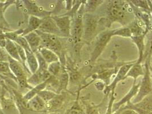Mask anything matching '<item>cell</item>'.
<instances>
[{"instance_id":"30bf717a","label":"cell","mask_w":152,"mask_h":114,"mask_svg":"<svg viewBox=\"0 0 152 114\" xmlns=\"http://www.w3.org/2000/svg\"><path fill=\"white\" fill-rule=\"evenodd\" d=\"M52 18L56 23L63 37L70 36L72 24V21L70 18V16H55L52 17Z\"/></svg>"},{"instance_id":"1f68e13d","label":"cell","mask_w":152,"mask_h":114,"mask_svg":"<svg viewBox=\"0 0 152 114\" xmlns=\"http://www.w3.org/2000/svg\"><path fill=\"white\" fill-rule=\"evenodd\" d=\"M86 114H99L98 107L91 104H86Z\"/></svg>"},{"instance_id":"277c9868","label":"cell","mask_w":152,"mask_h":114,"mask_svg":"<svg viewBox=\"0 0 152 114\" xmlns=\"http://www.w3.org/2000/svg\"><path fill=\"white\" fill-rule=\"evenodd\" d=\"M113 30L105 31L99 34L91 53L90 60L91 62L96 61L105 50L111 38L113 37Z\"/></svg>"},{"instance_id":"d6a6232c","label":"cell","mask_w":152,"mask_h":114,"mask_svg":"<svg viewBox=\"0 0 152 114\" xmlns=\"http://www.w3.org/2000/svg\"><path fill=\"white\" fill-rule=\"evenodd\" d=\"M9 54L7 52L5 48L0 46V61L1 62H8Z\"/></svg>"},{"instance_id":"d6986e66","label":"cell","mask_w":152,"mask_h":114,"mask_svg":"<svg viewBox=\"0 0 152 114\" xmlns=\"http://www.w3.org/2000/svg\"><path fill=\"white\" fill-rule=\"evenodd\" d=\"M26 61L28 66L30 68L31 72L32 74H34L38 69V63L37 57L35 53L32 50L26 51Z\"/></svg>"},{"instance_id":"8fae6325","label":"cell","mask_w":152,"mask_h":114,"mask_svg":"<svg viewBox=\"0 0 152 114\" xmlns=\"http://www.w3.org/2000/svg\"><path fill=\"white\" fill-rule=\"evenodd\" d=\"M140 86V82L138 84L133 83V84L131 89L126 94V95L125 97H124L118 102H117L115 103H113V106H112V111L114 113L116 111H117L121 108V107L122 106L124 105L129 103L132 99L134 96H136L138 90H139Z\"/></svg>"},{"instance_id":"5b68a950","label":"cell","mask_w":152,"mask_h":114,"mask_svg":"<svg viewBox=\"0 0 152 114\" xmlns=\"http://www.w3.org/2000/svg\"><path fill=\"white\" fill-rule=\"evenodd\" d=\"M99 23V18L97 16L92 15L90 13L85 14L83 16V37L85 41L89 42L94 38Z\"/></svg>"},{"instance_id":"f546056e","label":"cell","mask_w":152,"mask_h":114,"mask_svg":"<svg viewBox=\"0 0 152 114\" xmlns=\"http://www.w3.org/2000/svg\"><path fill=\"white\" fill-rule=\"evenodd\" d=\"M130 2H132L131 4H132L133 5H134V7H137V8H142V9H144L146 10L151 11L148 1H141V0H138V1H131Z\"/></svg>"},{"instance_id":"9a60e30c","label":"cell","mask_w":152,"mask_h":114,"mask_svg":"<svg viewBox=\"0 0 152 114\" xmlns=\"http://www.w3.org/2000/svg\"><path fill=\"white\" fill-rule=\"evenodd\" d=\"M144 69L142 68L141 64L138 63L136 61L132 66V68H130L129 71L125 76V79L128 77H131L134 79L133 83H136V80L139 76H144Z\"/></svg>"},{"instance_id":"e575fe53","label":"cell","mask_w":152,"mask_h":114,"mask_svg":"<svg viewBox=\"0 0 152 114\" xmlns=\"http://www.w3.org/2000/svg\"><path fill=\"white\" fill-rule=\"evenodd\" d=\"M114 114H138L137 113L131 109H124L121 110H118Z\"/></svg>"},{"instance_id":"484cf974","label":"cell","mask_w":152,"mask_h":114,"mask_svg":"<svg viewBox=\"0 0 152 114\" xmlns=\"http://www.w3.org/2000/svg\"><path fill=\"white\" fill-rule=\"evenodd\" d=\"M113 36H121L122 37L131 38L132 37V34L128 26H126L113 30Z\"/></svg>"},{"instance_id":"4dcf8cb0","label":"cell","mask_w":152,"mask_h":114,"mask_svg":"<svg viewBox=\"0 0 152 114\" xmlns=\"http://www.w3.org/2000/svg\"><path fill=\"white\" fill-rule=\"evenodd\" d=\"M0 73L3 74H9L10 76H15L10 69L8 62L0 61Z\"/></svg>"},{"instance_id":"52a82bcc","label":"cell","mask_w":152,"mask_h":114,"mask_svg":"<svg viewBox=\"0 0 152 114\" xmlns=\"http://www.w3.org/2000/svg\"><path fill=\"white\" fill-rule=\"evenodd\" d=\"M84 34L83 16L81 13H77L73 23L71 24L70 36H72L73 41L77 44L79 42Z\"/></svg>"},{"instance_id":"7a4b0ae2","label":"cell","mask_w":152,"mask_h":114,"mask_svg":"<svg viewBox=\"0 0 152 114\" xmlns=\"http://www.w3.org/2000/svg\"><path fill=\"white\" fill-rule=\"evenodd\" d=\"M149 66H150V57H148L146 60L145 65L144 74L143 78L140 82V86L139 90L136 97L132 101V103L135 104L140 102L142 99L149 94L152 91V82L150 72H149Z\"/></svg>"},{"instance_id":"9c48e42d","label":"cell","mask_w":152,"mask_h":114,"mask_svg":"<svg viewBox=\"0 0 152 114\" xmlns=\"http://www.w3.org/2000/svg\"><path fill=\"white\" fill-rule=\"evenodd\" d=\"M37 30L43 33L54 34L57 36H62L57 24L52 17H47L42 20V22Z\"/></svg>"},{"instance_id":"4316f807","label":"cell","mask_w":152,"mask_h":114,"mask_svg":"<svg viewBox=\"0 0 152 114\" xmlns=\"http://www.w3.org/2000/svg\"><path fill=\"white\" fill-rule=\"evenodd\" d=\"M37 95L45 103L48 102L57 95V94H56L54 92L46 90H43L38 92Z\"/></svg>"},{"instance_id":"e0dca14e","label":"cell","mask_w":152,"mask_h":114,"mask_svg":"<svg viewBox=\"0 0 152 114\" xmlns=\"http://www.w3.org/2000/svg\"><path fill=\"white\" fill-rule=\"evenodd\" d=\"M38 51L48 65L60 61L59 57L56 54L46 48L40 47Z\"/></svg>"},{"instance_id":"f1b7e54d","label":"cell","mask_w":152,"mask_h":114,"mask_svg":"<svg viewBox=\"0 0 152 114\" xmlns=\"http://www.w3.org/2000/svg\"><path fill=\"white\" fill-rule=\"evenodd\" d=\"M36 56L37 57L38 63V69L41 70H48V64L46 63L45 60L43 58V57L41 56V54L37 51L35 53Z\"/></svg>"},{"instance_id":"2e32d148","label":"cell","mask_w":152,"mask_h":114,"mask_svg":"<svg viewBox=\"0 0 152 114\" xmlns=\"http://www.w3.org/2000/svg\"><path fill=\"white\" fill-rule=\"evenodd\" d=\"M146 34H143L138 36H132L131 37L133 42L137 46L138 50L139 58L137 62L140 63H141V62L143 60L145 50L144 38Z\"/></svg>"},{"instance_id":"8d00e7d4","label":"cell","mask_w":152,"mask_h":114,"mask_svg":"<svg viewBox=\"0 0 152 114\" xmlns=\"http://www.w3.org/2000/svg\"><path fill=\"white\" fill-rule=\"evenodd\" d=\"M149 72H150V76H151V78L152 82V66L151 65L149 66Z\"/></svg>"},{"instance_id":"83f0119b","label":"cell","mask_w":152,"mask_h":114,"mask_svg":"<svg viewBox=\"0 0 152 114\" xmlns=\"http://www.w3.org/2000/svg\"><path fill=\"white\" fill-rule=\"evenodd\" d=\"M104 1H88L85 8L88 12H93Z\"/></svg>"},{"instance_id":"4fadbf2b","label":"cell","mask_w":152,"mask_h":114,"mask_svg":"<svg viewBox=\"0 0 152 114\" xmlns=\"http://www.w3.org/2000/svg\"><path fill=\"white\" fill-rule=\"evenodd\" d=\"M26 39L32 52L35 53L41 46V40L36 31H33L23 36Z\"/></svg>"},{"instance_id":"cb8c5ba5","label":"cell","mask_w":152,"mask_h":114,"mask_svg":"<svg viewBox=\"0 0 152 114\" xmlns=\"http://www.w3.org/2000/svg\"><path fill=\"white\" fill-rule=\"evenodd\" d=\"M48 71L52 76H58L62 71L60 62H55L48 65Z\"/></svg>"},{"instance_id":"44dd1931","label":"cell","mask_w":152,"mask_h":114,"mask_svg":"<svg viewBox=\"0 0 152 114\" xmlns=\"http://www.w3.org/2000/svg\"><path fill=\"white\" fill-rule=\"evenodd\" d=\"M133 105L146 111L152 112V94H149L140 102L133 104Z\"/></svg>"},{"instance_id":"836d02e7","label":"cell","mask_w":152,"mask_h":114,"mask_svg":"<svg viewBox=\"0 0 152 114\" xmlns=\"http://www.w3.org/2000/svg\"><path fill=\"white\" fill-rule=\"evenodd\" d=\"M80 76H81L80 74L78 72L73 71L69 76V78H70V80L72 82H77L79 80Z\"/></svg>"},{"instance_id":"8992f818","label":"cell","mask_w":152,"mask_h":114,"mask_svg":"<svg viewBox=\"0 0 152 114\" xmlns=\"http://www.w3.org/2000/svg\"><path fill=\"white\" fill-rule=\"evenodd\" d=\"M8 62L10 69L18 81L19 85L23 88L32 89V87L27 82V76L21 63L13 59L10 56L9 57Z\"/></svg>"},{"instance_id":"ac0fdd59","label":"cell","mask_w":152,"mask_h":114,"mask_svg":"<svg viewBox=\"0 0 152 114\" xmlns=\"http://www.w3.org/2000/svg\"><path fill=\"white\" fill-rule=\"evenodd\" d=\"M42 22V19H40L36 16L31 15L29 18L28 28L23 31V36H24L31 32L38 30L39 26Z\"/></svg>"},{"instance_id":"603a6c76","label":"cell","mask_w":152,"mask_h":114,"mask_svg":"<svg viewBox=\"0 0 152 114\" xmlns=\"http://www.w3.org/2000/svg\"><path fill=\"white\" fill-rule=\"evenodd\" d=\"M63 97L62 95H57L56 97L46 103L45 108L48 110H54L61 107L63 102Z\"/></svg>"},{"instance_id":"d590c367","label":"cell","mask_w":152,"mask_h":114,"mask_svg":"<svg viewBox=\"0 0 152 114\" xmlns=\"http://www.w3.org/2000/svg\"><path fill=\"white\" fill-rule=\"evenodd\" d=\"M6 45V38L4 35L2 34H0V46L5 48Z\"/></svg>"},{"instance_id":"ffe728a7","label":"cell","mask_w":152,"mask_h":114,"mask_svg":"<svg viewBox=\"0 0 152 114\" xmlns=\"http://www.w3.org/2000/svg\"><path fill=\"white\" fill-rule=\"evenodd\" d=\"M46 103L38 95L28 101V107L34 111H41L45 108Z\"/></svg>"},{"instance_id":"5bb4252c","label":"cell","mask_w":152,"mask_h":114,"mask_svg":"<svg viewBox=\"0 0 152 114\" xmlns=\"http://www.w3.org/2000/svg\"><path fill=\"white\" fill-rule=\"evenodd\" d=\"M5 49L11 58L20 63H23L18 52L15 42L6 38V45Z\"/></svg>"},{"instance_id":"d4e9b609","label":"cell","mask_w":152,"mask_h":114,"mask_svg":"<svg viewBox=\"0 0 152 114\" xmlns=\"http://www.w3.org/2000/svg\"><path fill=\"white\" fill-rule=\"evenodd\" d=\"M58 81H59V89L58 91L62 90H65L66 89V87L68 84L69 80V76L66 71L64 70L62 71L60 75L58 76Z\"/></svg>"},{"instance_id":"7c38bea8","label":"cell","mask_w":152,"mask_h":114,"mask_svg":"<svg viewBox=\"0 0 152 114\" xmlns=\"http://www.w3.org/2000/svg\"><path fill=\"white\" fill-rule=\"evenodd\" d=\"M52 76L48 70H38L34 74L27 80L29 85L37 86L39 84H42L46 82Z\"/></svg>"},{"instance_id":"3957f363","label":"cell","mask_w":152,"mask_h":114,"mask_svg":"<svg viewBox=\"0 0 152 114\" xmlns=\"http://www.w3.org/2000/svg\"><path fill=\"white\" fill-rule=\"evenodd\" d=\"M41 40V47L46 48L56 54L58 57L60 56L62 52V45L58 36L41 32L40 31H35Z\"/></svg>"},{"instance_id":"ba28073f","label":"cell","mask_w":152,"mask_h":114,"mask_svg":"<svg viewBox=\"0 0 152 114\" xmlns=\"http://www.w3.org/2000/svg\"><path fill=\"white\" fill-rule=\"evenodd\" d=\"M136 62H130L128 63H125L122 65L120 67V69L118 70L115 78H114L113 81L112 82V84H109V85L106 86L104 90V92L105 94H108L110 92L114 91V89L117 86V84H118L121 81L124 80L125 79V76H126L128 72L129 71L130 68H132V66L133 65V64Z\"/></svg>"},{"instance_id":"7402d4cb","label":"cell","mask_w":152,"mask_h":114,"mask_svg":"<svg viewBox=\"0 0 152 114\" xmlns=\"http://www.w3.org/2000/svg\"><path fill=\"white\" fill-rule=\"evenodd\" d=\"M114 71L115 68H107L102 70L95 76L96 79H99L103 81L107 86L109 84L110 78L114 74Z\"/></svg>"},{"instance_id":"6da1fadb","label":"cell","mask_w":152,"mask_h":114,"mask_svg":"<svg viewBox=\"0 0 152 114\" xmlns=\"http://www.w3.org/2000/svg\"><path fill=\"white\" fill-rule=\"evenodd\" d=\"M128 7L125 1H111L107 6V17L99 20V22H102L107 27H110L114 22L126 25L128 21V17L130 13Z\"/></svg>"}]
</instances>
